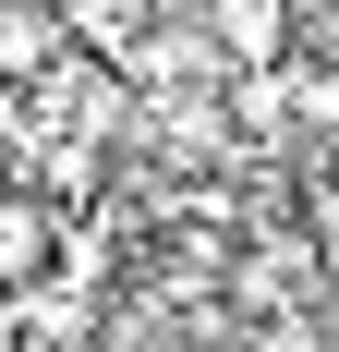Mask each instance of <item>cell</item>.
<instances>
[{
  "mask_svg": "<svg viewBox=\"0 0 339 352\" xmlns=\"http://www.w3.org/2000/svg\"><path fill=\"white\" fill-rule=\"evenodd\" d=\"M242 352H327V340H315L303 316H255V340H242Z\"/></svg>",
  "mask_w": 339,
  "mask_h": 352,
  "instance_id": "obj_3",
  "label": "cell"
},
{
  "mask_svg": "<svg viewBox=\"0 0 339 352\" xmlns=\"http://www.w3.org/2000/svg\"><path fill=\"white\" fill-rule=\"evenodd\" d=\"M218 49H231L242 73L291 61V0H218Z\"/></svg>",
  "mask_w": 339,
  "mask_h": 352,
  "instance_id": "obj_1",
  "label": "cell"
},
{
  "mask_svg": "<svg viewBox=\"0 0 339 352\" xmlns=\"http://www.w3.org/2000/svg\"><path fill=\"white\" fill-rule=\"evenodd\" d=\"M0 61H49V12H0Z\"/></svg>",
  "mask_w": 339,
  "mask_h": 352,
  "instance_id": "obj_2",
  "label": "cell"
}]
</instances>
